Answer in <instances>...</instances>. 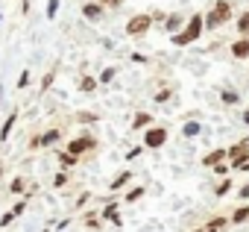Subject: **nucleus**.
Masks as SVG:
<instances>
[{"instance_id": "nucleus-9", "label": "nucleus", "mask_w": 249, "mask_h": 232, "mask_svg": "<svg viewBox=\"0 0 249 232\" xmlns=\"http://www.w3.org/2000/svg\"><path fill=\"white\" fill-rule=\"evenodd\" d=\"M15 118H18V115H9V118H6L3 130H0V141H6V138H9V133H12V127H15Z\"/></svg>"}, {"instance_id": "nucleus-26", "label": "nucleus", "mask_w": 249, "mask_h": 232, "mask_svg": "<svg viewBox=\"0 0 249 232\" xmlns=\"http://www.w3.org/2000/svg\"><path fill=\"white\" fill-rule=\"evenodd\" d=\"M229 188H231V182H229V179H226V182H223V185H220V188H217V194H220V197H223V194H226V191H229Z\"/></svg>"}, {"instance_id": "nucleus-12", "label": "nucleus", "mask_w": 249, "mask_h": 232, "mask_svg": "<svg viewBox=\"0 0 249 232\" xmlns=\"http://www.w3.org/2000/svg\"><path fill=\"white\" fill-rule=\"evenodd\" d=\"M150 121H153L150 115H147V112H141V115H135V121H132V127H135V130H141V127H147Z\"/></svg>"}, {"instance_id": "nucleus-19", "label": "nucleus", "mask_w": 249, "mask_h": 232, "mask_svg": "<svg viewBox=\"0 0 249 232\" xmlns=\"http://www.w3.org/2000/svg\"><path fill=\"white\" fill-rule=\"evenodd\" d=\"M27 85H30V71H24L21 79H18V88H27Z\"/></svg>"}, {"instance_id": "nucleus-5", "label": "nucleus", "mask_w": 249, "mask_h": 232, "mask_svg": "<svg viewBox=\"0 0 249 232\" xmlns=\"http://www.w3.org/2000/svg\"><path fill=\"white\" fill-rule=\"evenodd\" d=\"M147 27H150V15H135V18L126 24V33H129V36H138V33H147Z\"/></svg>"}, {"instance_id": "nucleus-10", "label": "nucleus", "mask_w": 249, "mask_h": 232, "mask_svg": "<svg viewBox=\"0 0 249 232\" xmlns=\"http://www.w3.org/2000/svg\"><path fill=\"white\" fill-rule=\"evenodd\" d=\"M82 15H85L88 21H100V15H103V12H100V6H94V3H88V6L82 9Z\"/></svg>"}, {"instance_id": "nucleus-25", "label": "nucleus", "mask_w": 249, "mask_h": 232, "mask_svg": "<svg viewBox=\"0 0 249 232\" xmlns=\"http://www.w3.org/2000/svg\"><path fill=\"white\" fill-rule=\"evenodd\" d=\"M176 27H179V15H173V18L167 21V30H176Z\"/></svg>"}, {"instance_id": "nucleus-1", "label": "nucleus", "mask_w": 249, "mask_h": 232, "mask_svg": "<svg viewBox=\"0 0 249 232\" xmlns=\"http://www.w3.org/2000/svg\"><path fill=\"white\" fill-rule=\"evenodd\" d=\"M202 27H205L202 15H194V18H191V24H188V30H185L182 36H173V44H191V41H196V39H199V33H202Z\"/></svg>"}, {"instance_id": "nucleus-4", "label": "nucleus", "mask_w": 249, "mask_h": 232, "mask_svg": "<svg viewBox=\"0 0 249 232\" xmlns=\"http://www.w3.org/2000/svg\"><path fill=\"white\" fill-rule=\"evenodd\" d=\"M164 141H167V130H161V127H156V130H150V133L144 135V144H147V147H153V150H156V147H161Z\"/></svg>"}, {"instance_id": "nucleus-15", "label": "nucleus", "mask_w": 249, "mask_h": 232, "mask_svg": "<svg viewBox=\"0 0 249 232\" xmlns=\"http://www.w3.org/2000/svg\"><path fill=\"white\" fill-rule=\"evenodd\" d=\"M196 133H199V124H194V121H191V124H185V135H188V138H191V135H196Z\"/></svg>"}, {"instance_id": "nucleus-27", "label": "nucleus", "mask_w": 249, "mask_h": 232, "mask_svg": "<svg viewBox=\"0 0 249 232\" xmlns=\"http://www.w3.org/2000/svg\"><path fill=\"white\" fill-rule=\"evenodd\" d=\"M138 197H141V188H135V191H129V197H126V200L132 203V200H138Z\"/></svg>"}, {"instance_id": "nucleus-18", "label": "nucleus", "mask_w": 249, "mask_h": 232, "mask_svg": "<svg viewBox=\"0 0 249 232\" xmlns=\"http://www.w3.org/2000/svg\"><path fill=\"white\" fill-rule=\"evenodd\" d=\"M246 217H249V209H246V206L234 212V223H237V220H246Z\"/></svg>"}, {"instance_id": "nucleus-22", "label": "nucleus", "mask_w": 249, "mask_h": 232, "mask_svg": "<svg viewBox=\"0 0 249 232\" xmlns=\"http://www.w3.org/2000/svg\"><path fill=\"white\" fill-rule=\"evenodd\" d=\"M56 9H59V3H56V0H50V3H47V18H53Z\"/></svg>"}, {"instance_id": "nucleus-20", "label": "nucleus", "mask_w": 249, "mask_h": 232, "mask_svg": "<svg viewBox=\"0 0 249 232\" xmlns=\"http://www.w3.org/2000/svg\"><path fill=\"white\" fill-rule=\"evenodd\" d=\"M223 103H237V94L234 91H223Z\"/></svg>"}, {"instance_id": "nucleus-30", "label": "nucleus", "mask_w": 249, "mask_h": 232, "mask_svg": "<svg viewBox=\"0 0 249 232\" xmlns=\"http://www.w3.org/2000/svg\"><path fill=\"white\" fill-rule=\"evenodd\" d=\"M243 121H246V124H249V112H246V115H243Z\"/></svg>"}, {"instance_id": "nucleus-14", "label": "nucleus", "mask_w": 249, "mask_h": 232, "mask_svg": "<svg viewBox=\"0 0 249 232\" xmlns=\"http://www.w3.org/2000/svg\"><path fill=\"white\" fill-rule=\"evenodd\" d=\"M126 182H129V174H120V176L111 182V188H114V191H120V185H126Z\"/></svg>"}, {"instance_id": "nucleus-17", "label": "nucleus", "mask_w": 249, "mask_h": 232, "mask_svg": "<svg viewBox=\"0 0 249 232\" xmlns=\"http://www.w3.org/2000/svg\"><path fill=\"white\" fill-rule=\"evenodd\" d=\"M94 88H97V79H91V77L82 79V91H94Z\"/></svg>"}, {"instance_id": "nucleus-28", "label": "nucleus", "mask_w": 249, "mask_h": 232, "mask_svg": "<svg viewBox=\"0 0 249 232\" xmlns=\"http://www.w3.org/2000/svg\"><path fill=\"white\" fill-rule=\"evenodd\" d=\"M103 3H111V6H117V3H120V0H103Z\"/></svg>"}, {"instance_id": "nucleus-13", "label": "nucleus", "mask_w": 249, "mask_h": 232, "mask_svg": "<svg viewBox=\"0 0 249 232\" xmlns=\"http://www.w3.org/2000/svg\"><path fill=\"white\" fill-rule=\"evenodd\" d=\"M56 138H59V133H56V130H50V133H47L44 138H38V144H47V147H50V144H53Z\"/></svg>"}, {"instance_id": "nucleus-21", "label": "nucleus", "mask_w": 249, "mask_h": 232, "mask_svg": "<svg viewBox=\"0 0 249 232\" xmlns=\"http://www.w3.org/2000/svg\"><path fill=\"white\" fill-rule=\"evenodd\" d=\"M106 217H108V220H117V223H120V217H117V209H114V206H108V209H106Z\"/></svg>"}, {"instance_id": "nucleus-23", "label": "nucleus", "mask_w": 249, "mask_h": 232, "mask_svg": "<svg viewBox=\"0 0 249 232\" xmlns=\"http://www.w3.org/2000/svg\"><path fill=\"white\" fill-rule=\"evenodd\" d=\"M103 82H111L114 79V68H108V71H103V77H100Z\"/></svg>"}, {"instance_id": "nucleus-11", "label": "nucleus", "mask_w": 249, "mask_h": 232, "mask_svg": "<svg viewBox=\"0 0 249 232\" xmlns=\"http://www.w3.org/2000/svg\"><path fill=\"white\" fill-rule=\"evenodd\" d=\"M237 33H243V36H249V12H243V15L237 18Z\"/></svg>"}, {"instance_id": "nucleus-7", "label": "nucleus", "mask_w": 249, "mask_h": 232, "mask_svg": "<svg viewBox=\"0 0 249 232\" xmlns=\"http://www.w3.org/2000/svg\"><path fill=\"white\" fill-rule=\"evenodd\" d=\"M231 53H234L237 59H246V56H249V39H240V41H234Z\"/></svg>"}, {"instance_id": "nucleus-3", "label": "nucleus", "mask_w": 249, "mask_h": 232, "mask_svg": "<svg viewBox=\"0 0 249 232\" xmlns=\"http://www.w3.org/2000/svg\"><path fill=\"white\" fill-rule=\"evenodd\" d=\"M226 156L231 159V165H234V168L246 165V162H249V138H243L240 144H234V147H231V150H229Z\"/></svg>"}, {"instance_id": "nucleus-2", "label": "nucleus", "mask_w": 249, "mask_h": 232, "mask_svg": "<svg viewBox=\"0 0 249 232\" xmlns=\"http://www.w3.org/2000/svg\"><path fill=\"white\" fill-rule=\"evenodd\" d=\"M229 15H231L229 3H226V0H220V3L208 12V18H202V21H205V27H208V30H214V27H223V24L229 21Z\"/></svg>"}, {"instance_id": "nucleus-6", "label": "nucleus", "mask_w": 249, "mask_h": 232, "mask_svg": "<svg viewBox=\"0 0 249 232\" xmlns=\"http://www.w3.org/2000/svg\"><path fill=\"white\" fill-rule=\"evenodd\" d=\"M94 147H97V141H94L91 135H85V138H79V141H71L68 153H71V156H79V153H85V150H94Z\"/></svg>"}, {"instance_id": "nucleus-31", "label": "nucleus", "mask_w": 249, "mask_h": 232, "mask_svg": "<svg viewBox=\"0 0 249 232\" xmlns=\"http://www.w3.org/2000/svg\"><path fill=\"white\" fill-rule=\"evenodd\" d=\"M0 94H3V91H0Z\"/></svg>"}, {"instance_id": "nucleus-8", "label": "nucleus", "mask_w": 249, "mask_h": 232, "mask_svg": "<svg viewBox=\"0 0 249 232\" xmlns=\"http://www.w3.org/2000/svg\"><path fill=\"white\" fill-rule=\"evenodd\" d=\"M223 159H226V150H214V153H208V156H205V165H208V168H214V165H220Z\"/></svg>"}, {"instance_id": "nucleus-24", "label": "nucleus", "mask_w": 249, "mask_h": 232, "mask_svg": "<svg viewBox=\"0 0 249 232\" xmlns=\"http://www.w3.org/2000/svg\"><path fill=\"white\" fill-rule=\"evenodd\" d=\"M12 191L21 194V191H24V179H15V182H12Z\"/></svg>"}, {"instance_id": "nucleus-29", "label": "nucleus", "mask_w": 249, "mask_h": 232, "mask_svg": "<svg viewBox=\"0 0 249 232\" xmlns=\"http://www.w3.org/2000/svg\"><path fill=\"white\" fill-rule=\"evenodd\" d=\"M240 171H249V162H246V165H240Z\"/></svg>"}, {"instance_id": "nucleus-16", "label": "nucleus", "mask_w": 249, "mask_h": 232, "mask_svg": "<svg viewBox=\"0 0 249 232\" xmlns=\"http://www.w3.org/2000/svg\"><path fill=\"white\" fill-rule=\"evenodd\" d=\"M59 159H62V165H65V168H71V165H76V156H71V153H62Z\"/></svg>"}]
</instances>
